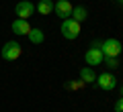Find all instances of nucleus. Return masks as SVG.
Masks as SVG:
<instances>
[{
    "label": "nucleus",
    "instance_id": "obj_2",
    "mask_svg": "<svg viewBox=\"0 0 123 112\" xmlns=\"http://www.w3.org/2000/svg\"><path fill=\"white\" fill-rule=\"evenodd\" d=\"M103 59H105V55H103V51H101V43L94 41L92 47L86 49V53H84V61H86L90 67H97V65L103 63Z\"/></svg>",
    "mask_w": 123,
    "mask_h": 112
},
{
    "label": "nucleus",
    "instance_id": "obj_3",
    "mask_svg": "<svg viewBox=\"0 0 123 112\" xmlns=\"http://www.w3.org/2000/svg\"><path fill=\"white\" fill-rule=\"evenodd\" d=\"M101 51H103V55L105 57H119L121 55V51H123V45L119 43V39H105L101 43Z\"/></svg>",
    "mask_w": 123,
    "mask_h": 112
},
{
    "label": "nucleus",
    "instance_id": "obj_6",
    "mask_svg": "<svg viewBox=\"0 0 123 112\" xmlns=\"http://www.w3.org/2000/svg\"><path fill=\"white\" fill-rule=\"evenodd\" d=\"M72 8L74 6L68 2V0H57V2H53V12L57 14V16L62 18V21H66V18H70L72 14Z\"/></svg>",
    "mask_w": 123,
    "mask_h": 112
},
{
    "label": "nucleus",
    "instance_id": "obj_13",
    "mask_svg": "<svg viewBox=\"0 0 123 112\" xmlns=\"http://www.w3.org/2000/svg\"><path fill=\"white\" fill-rule=\"evenodd\" d=\"M103 63H105L109 69H117V67H119V57H105Z\"/></svg>",
    "mask_w": 123,
    "mask_h": 112
},
{
    "label": "nucleus",
    "instance_id": "obj_9",
    "mask_svg": "<svg viewBox=\"0 0 123 112\" xmlns=\"http://www.w3.org/2000/svg\"><path fill=\"white\" fill-rule=\"evenodd\" d=\"M80 80H82L84 84H94V82H97V73H94V69H92V67H82V69H80Z\"/></svg>",
    "mask_w": 123,
    "mask_h": 112
},
{
    "label": "nucleus",
    "instance_id": "obj_11",
    "mask_svg": "<svg viewBox=\"0 0 123 112\" xmlns=\"http://www.w3.org/2000/svg\"><path fill=\"white\" fill-rule=\"evenodd\" d=\"M86 16H88V10L84 8V6H74V8H72V14H70L72 21L82 22V21H86Z\"/></svg>",
    "mask_w": 123,
    "mask_h": 112
},
{
    "label": "nucleus",
    "instance_id": "obj_10",
    "mask_svg": "<svg viewBox=\"0 0 123 112\" xmlns=\"http://www.w3.org/2000/svg\"><path fill=\"white\" fill-rule=\"evenodd\" d=\"M35 8H37V12L43 14V16L45 14H51L53 12V0H39Z\"/></svg>",
    "mask_w": 123,
    "mask_h": 112
},
{
    "label": "nucleus",
    "instance_id": "obj_8",
    "mask_svg": "<svg viewBox=\"0 0 123 112\" xmlns=\"http://www.w3.org/2000/svg\"><path fill=\"white\" fill-rule=\"evenodd\" d=\"M10 29H12V33H14V35L27 37V35L31 33V29H33V27H31L27 21H23V18H17V21H14L12 25H10Z\"/></svg>",
    "mask_w": 123,
    "mask_h": 112
},
{
    "label": "nucleus",
    "instance_id": "obj_15",
    "mask_svg": "<svg viewBox=\"0 0 123 112\" xmlns=\"http://www.w3.org/2000/svg\"><path fill=\"white\" fill-rule=\"evenodd\" d=\"M82 86H84V82L80 80V82H76V84H68L66 88H70V90H78V88H82Z\"/></svg>",
    "mask_w": 123,
    "mask_h": 112
},
{
    "label": "nucleus",
    "instance_id": "obj_17",
    "mask_svg": "<svg viewBox=\"0 0 123 112\" xmlns=\"http://www.w3.org/2000/svg\"><path fill=\"white\" fill-rule=\"evenodd\" d=\"M121 96H123V86H121Z\"/></svg>",
    "mask_w": 123,
    "mask_h": 112
},
{
    "label": "nucleus",
    "instance_id": "obj_14",
    "mask_svg": "<svg viewBox=\"0 0 123 112\" xmlns=\"http://www.w3.org/2000/svg\"><path fill=\"white\" fill-rule=\"evenodd\" d=\"M115 112H123V96L115 102Z\"/></svg>",
    "mask_w": 123,
    "mask_h": 112
},
{
    "label": "nucleus",
    "instance_id": "obj_4",
    "mask_svg": "<svg viewBox=\"0 0 123 112\" xmlns=\"http://www.w3.org/2000/svg\"><path fill=\"white\" fill-rule=\"evenodd\" d=\"M21 53H23L21 43H17V41H8V43H4L0 55H2V59H4V61H14V59L21 57Z\"/></svg>",
    "mask_w": 123,
    "mask_h": 112
},
{
    "label": "nucleus",
    "instance_id": "obj_7",
    "mask_svg": "<svg viewBox=\"0 0 123 112\" xmlns=\"http://www.w3.org/2000/svg\"><path fill=\"white\" fill-rule=\"evenodd\" d=\"M14 12H17V16H18V18L27 21L31 14L35 12V4H33V2H29V0H21V2L17 4V8H14Z\"/></svg>",
    "mask_w": 123,
    "mask_h": 112
},
{
    "label": "nucleus",
    "instance_id": "obj_5",
    "mask_svg": "<svg viewBox=\"0 0 123 112\" xmlns=\"http://www.w3.org/2000/svg\"><path fill=\"white\" fill-rule=\"evenodd\" d=\"M97 86L105 92H111V90L117 88V78L111 71H103L101 75H97Z\"/></svg>",
    "mask_w": 123,
    "mask_h": 112
},
{
    "label": "nucleus",
    "instance_id": "obj_12",
    "mask_svg": "<svg viewBox=\"0 0 123 112\" xmlns=\"http://www.w3.org/2000/svg\"><path fill=\"white\" fill-rule=\"evenodd\" d=\"M27 37H29V41H31L33 45H41V43L45 41L43 31H41V29H37V27H35V29H31V33L27 35Z\"/></svg>",
    "mask_w": 123,
    "mask_h": 112
},
{
    "label": "nucleus",
    "instance_id": "obj_1",
    "mask_svg": "<svg viewBox=\"0 0 123 112\" xmlns=\"http://www.w3.org/2000/svg\"><path fill=\"white\" fill-rule=\"evenodd\" d=\"M60 31H62V37H64V39L74 41V39L80 37V22L72 21V18H66V21H62Z\"/></svg>",
    "mask_w": 123,
    "mask_h": 112
},
{
    "label": "nucleus",
    "instance_id": "obj_16",
    "mask_svg": "<svg viewBox=\"0 0 123 112\" xmlns=\"http://www.w3.org/2000/svg\"><path fill=\"white\" fill-rule=\"evenodd\" d=\"M117 2H119V4H123V0H117Z\"/></svg>",
    "mask_w": 123,
    "mask_h": 112
}]
</instances>
